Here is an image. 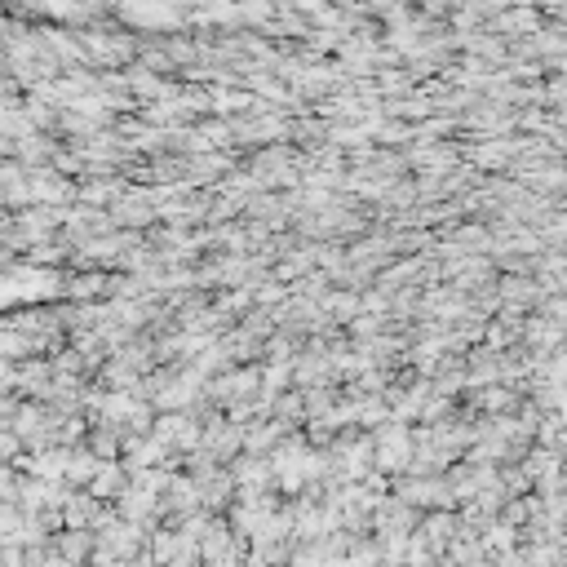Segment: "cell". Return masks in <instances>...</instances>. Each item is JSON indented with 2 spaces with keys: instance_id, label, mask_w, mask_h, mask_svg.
<instances>
[{
  "instance_id": "6da1fadb",
  "label": "cell",
  "mask_w": 567,
  "mask_h": 567,
  "mask_svg": "<svg viewBox=\"0 0 567 567\" xmlns=\"http://www.w3.org/2000/svg\"><path fill=\"white\" fill-rule=\"evenodd\" d=\"M14 536H27L23 514H18L14 505H0V545H5V541H14Z\"/></svg>"
},
{
  "instance_id": "7a4b0ae2",
  "label": "cell",
  "mask_w": 567,
  "mask_h": 567,
  "mask_svg": "<svg viewBox=\"0 0 567 567\" xmlns=\"http://www.w3.org/2000/svg\"><path fill=\"white\" fill-rule=\"evenodd\" d=\"M9 381H14V368H9L5 359H0V386H9Z\"/></svg>"
}]
</instances>
